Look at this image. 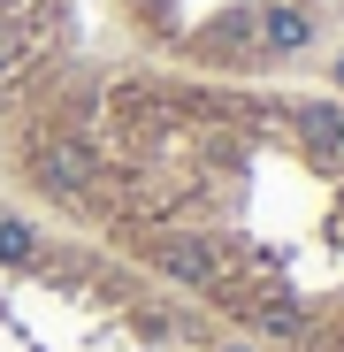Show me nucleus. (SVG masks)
<instances>
[{
    "instance_id": "nucleus-8",
    "label": "nucleus",
    "mask_w": 344,
    "mask_h": 352,
    "mask_svg": "<svg viewBox=\"0 0 344 352\" xmlns=\"http://www.w3.org/2000/svg\"><path fill=\"white\" fill-rule=\"evenodd\" d=\"M222 352H245V344H222Z\"/></svg>"
},
{
    "instance_id": "nucleus-1",
    "label": "nucleus",
    "mask_w": 344,
    "mask_h": 352,
    "mask_svg": "<svg viewBox=\"0 0 344 352\" xmlns=\"http://www.w3.org/2000/svg\"><path fill=\"white\" fill-rule=\"evenodd\" d=\"M38 176H46L62 199H77V192H92V153L69 146V138H54V146H38Z\"/></svg>"
},
{
    "instance_id": "nucleus-6",
    "label": "nucleus",
    "mask_w": 344,
    "mask_h": 352,
    "mask_svg": "<svg viewBox=\"0 0 344 352\" xmlns=\"http://www.w3.org/2000/svg\"><path fill=\"white\" fill-rule=\"evenodd\" d=\"M260 329H275V337H299V329H306V314H299L291 299H283V307L268 299V307H260Z\"/></svg>"
},
{
    "instance_id": "nucleus-5",
    "label": "nucleus",
    "mask_w": 344,
    "mask_h": 352,
    "mask_svg": "<svg viewBox=\"0 0 344 352\" xmlns=\"http://www.w3.org/2000/svg\"><path fill=\"white\" fill-rule=\"evenodd\" d=\"M38 253V238H31V222H16V214H0V261H8V268H23Z\"/></svg>"
},
{
    "instance_id": "nucleus-4",
    "label": "nucleus",
    "mask_w": 344,
    "mask_h": 352,
    "mask_svg": "<svg viewBox=\"0 0 344 352\" xmlns=\"http://www.w3.org/2000/svg\"><path fill=\"white\" fill-rule=\"evenodd\" d=\"M306 38H314V23H306L299 8H268V16H260V46H268V54H299Z\"/></svg>"
},
{
    "instance_id": "nucleus-7",
    "label": "nucleus",
    "mask_w": 344,
    "mask_h": 352,
    "mask_svg": "<svg viewBox=\"0 0 344 352\" xmlns=\"http://www.w3.org/2000/svg\"><path fill=\"white\" fill-rule=\"evenodd\" d=\"M0 62H8V31H0Z\"/></svg>"
},
{
    "instance_id": "nucleus-3",
    "label": "nucleus",
    "mask_w": 344,
    "mask_h": 352,
    "mask_svg": "<svg viewBox=\"0 0 344 352\" xmlns=\"http://www.w3.org/2000/svg\"><path fill=\"white\" fill-rule=\"evenodd\" d=\"M153 261L176 276V283H214V253H207L199 238H161V245H153Z\"/></svg>"
},
{
    "instance_id": "nucleus-9",
    "label": "nucleus",
    "mask_w": 344,
    "mask_h": 352,
    "mask_svg": "<svg viewBox=\"0 0 344 352\" xmlns=\"http://www.w3.org/2000/svg\"><path fill=\"white\" fill-rule=\"evenodd\" d=\"M336 85H344V62H336Z\"/></svg>"
},
{
    "instance_id": "nucleus-2",
    "label": "nucleus",
    "mask_w": 344,
    "mask_h": 352,
    "mask_svg": "<svg viewBox=\"0 0 344 352\" xmlns=\"http://www.w3.org/2000/svg\"><path fill=\"white\" fill-rule=\"evenodd\" d=\"M299 138H306V153H321V161H344V107H329V100H306L299 115Z\"/></svg>"
}]
</instances>
